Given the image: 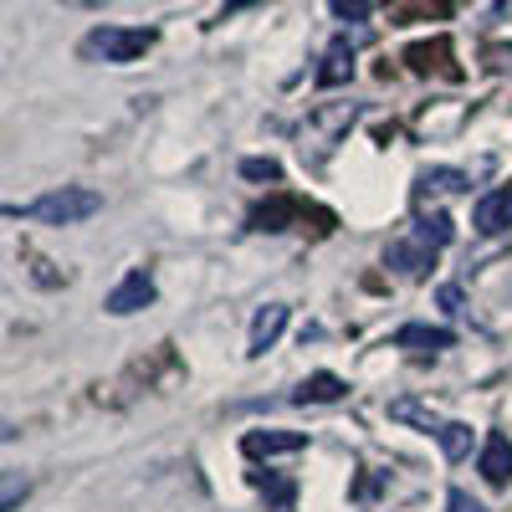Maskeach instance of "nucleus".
I'll return each instance as SVG.
<instances>
[{
	"label": "nucleus",
	"mask_w": 512,
	"mask_h": 512,
	"mask_svg": "<svg viewBox=\"0 0 512 512\" xmlns=\"http://www.w3.org/2000/svg\"><path fill=\"white\" fill-rule=\"evenodd\" d=\"M103 210V195L88 185H62L52 195H41L31 205H6L11 221H36V226H82Z\"/></svg>",
	"instance_id": "obj_1"
},
{
	"label": "nucleus",
	"mask_w": 512,
	"mask_h": 512,
	"mask_svg": "<svg viewBox=\"0 0 512 512\" xmlns=\"http://www.w3.org/2000/svg\"><path fill=\"white\" fill-rule=\"evenodd\" d=\"M354 118H359L354 103H318V108H308L303 128H297V154H303L308 164H323L338 144H344Z\"/></svg>",
	"instance_id": "obj_2"
},
{
	"label": "nucleus",
	"mask_w": 512,
	"mask_h": 512,
	"mask_svg": "<svg viewBox=\"0 0 512 512\" xmlns=\"http://www.w3.org/2000/svg\"><path fill=\"white\" fill-rule=\"evenodd\" d=\"M159 41L154 26H93L88 36H82V62H108V67H128L139 62L149 47Z\"/></svg>",
	"instance_id": "obj_3"
},
{
	"label": "nucleus",
	"mask_w": 512,
	"mask_h": 512,
	"mask_svg": "<svg viewBox=\"0 0 512 512\" xmlns=\"http://www.w3.org/2000/svg\"><path fill=\"white\" fill-rule=\"evenodd\" d=\"M154 303V277L139 267V272H128L108 297H103V308L113 313V318H128V313H139V308H149Z\"/></svg>",
	"instance_id": "obj_4"
},
{
	"label": "nucleus",
	"mask_w": 512,
	"mask_h": 512,
	"mask_svg": "<svg viewBox=\"0 0 512 512\" xmlns=\"http://www.w3.org/2000/svg\"><path fill=\"white\" fill-rule=\"evenodd\" d=\"M472 226H477L482 236L512 231V185H497V190H487V195L472 205Z\"/></svg>",
	"instance_id": "obj_5"
},
{
	"label": "nucleus",
	"mask_w": 512,
	"mask_h": 512,
	"mask_svg": "<svg viewBox=\"0 0 512 512\" xmlns=\"http://www.w3.org/2000/svg\"><path fill=\"white\" fill-rule=\"evenodd\" d=\"M451 344H456V333H451V328H431V323H405V328L395 333V349H410V354H420V359L446 354Z\"/></svg>",
	"instance_id": "obj_6"
},
{
	"label": "nucleus",
	"mask_w": 512,
	"mask_h": 512,
	"mask_svg": "<svg viewBox=\"0 0 512 512\" xmlns=\"http://www.w3.org/2000/svg\"><path fill=\"white\" fill-rule=\"evenodd\" d=\"M308 436L303 431H246L241 436V451L251 461H262V456H292V451H303Z\"/></svg>",
	"instance_id": "obj_7"
},
{
	"label": "nucleus",
	"mask_w": 512,
	"mask_h": 512,
	"mask_svg": "<svg viewBox=\"0 0 512 512\" xmlns=\"http://www.w3.org/2000/svg\"><path fill=\"white\" fill-rule=\"evenodd\" d=\"M282 328H287V308L282 303H267L262 313L251 318V338H246V359H262L277 338H282Z\"/></svg>",
	"instance_id": "obj_8"
},
{
	"label": "nucleus",
	"mask_w": 512,
	"mask_h": 512,
	"mask_svg": "<svg viewBox=\"0 0 512 512\" xmlns=\"http://www.w3.org/2000/svg\"><path fill=\"white\" fill-rule=\"evenodd\" d=\"M436 262V246L431 241H390V251H384V267H395V272H405V277H420L425 267Z\"/></svg>",
	"instance_id": "obj_9"
},
{
	"label": "nucleus",
	"mask_w": 512,
	"mask_h": 512,
	"mask_svg": "<svg viewBox=\"0 0 512 512\" xmlns=\"http://www.w3.org/2000/svg\"><path fill=\"white\" fill-rule=\"evenodd\" d=\"M344 395H349V384L323 369V374H308L303 384H297V390H292V405H333V400H344Z\"/></svg>",
	"instance_id": "obj_10"
},
{
	"label": "nucleus",
	"mask_w": 512,
	"mask_h": 512,
	"mask_svg": "<svg viewBox=\"0 0 512 512\" xmlns=\"http://www.w3.org/2000/svg\"><path fill=\"white\" fill-rule=\"evenodd\" d=\"M349 77H354V47H349V36H333L323 52V67H318V88H338Z\"/></svg>",
	"instance_id": "obj_11"
},
{
	"label": "nucleus",
	"mask_w": 512,
	"mask_h": 512,
	"mask_svg": "<svg viewBox=\"0 0 512 512\" xmlns=\"http://www.w3.org/2000/svg\"><path fill=\"white\" fill-rule=\"evenodd\" d=\"M477 466H482V477H487L492 487H507V482H512V441H507V436H487Z\"/></svg>",
	"instance_id": "obj_12"
},
{
	"label": "nucleus",
	"mask_w": 512,
	"mask_h": 512,
	"mask_svg": "<svg viewBox=\"0 0 512 512\" xmlns=\"http://www.w3.org/2000/svg\"><path fill=\"white\" fill-rule=\"evenodd\" d=\"M466 185H472V180H466L461 169H425V175L415 180V205L441 200V195H461Z\"/></svg>",
	"instance_id": "obj_13"
},
{
	"label": "nucleus",
	"mask_w": 512,
	"mask_h": 512,
	"mask_svg": "<svg viewBox=\"0 0 512 512\" xmlns=\"http://www.w3.org/2000/svg\"><path fill=\"white\" fill-rule=\"evenodd\" d=\"M390 420L420 425L425 436H441V425H446V420H441V415H436L431 405H420V400H410V395H405V400H390Z\"/></svg>",
	"instance_id": "obj_14"
},
{
	"label": "nucleus",
	"mask_w": 512,
	"mask_h": 512,
	"mask_svg": "<svg viewBox=\"0 0 512 512\" xmlns=\"http://www.w3.org/2000/svg\"><path fill=\"white\" fill-rule=\"evenodd\" d=\"M292 210H297V200H287V195H277V200H267V205H256V210H251V231H287Z\"/></svg>",
	"instance_id": "obj_15"
},
{
	"label": "nucleus",
	"mask_w": 512,
	"mask_h": 512,
	"mask_svg": "<svg viewBox=\"0 0 512 512\" xmlns=\"http://www.w3.org/2000/svg\"><path fill=\"white\" fill-rule=\"evenodd\" d=\"M251 482L272 497V512H292V497H297L292 477H282V472H251Z\"/></svg>",
	"instance_id": "obj_16"
},
{
	"label": "nucleus",
	"mask_w": 512,
	"mask_h": 512,
	"mask_svg": "<svg viewBox=\"0 0 512 512\" xmlns=\"http://www.w3.org/2000/svg\"><path fill=\"white\" fill-rule=\"evenodd\" d=\"M436 441H441L446 461H466V456H472V425H461V420H446Z\"/></svg>",
	"instance_id": "obj_17"
},
{
	"label": "nucleus",
	"mask_w": 512,
	"mask_h": 512,
	"mask_svg": "<svg viewBox=\"0 0 512 512\" xmlns=\"http://www.w3.org/2000/svg\"><path fill=\"white\" fill-rule=\"evenodd\" d=\"M415 236H420V241H431V246L441 251V246H451V236H456V231H451V216L431 210V216H420V221H415Z\"/></svg>",
	"instance_id": "obj_18"
},
{
	"label": "nucleus",
	"mask_w": 512,
	"mask_h": 512,
	"mask_svg": "<svg viewBox=\"0 0 512 512\" xmlns=\"http://www.w3.org/2000/svg\"><path fill=\"white\" fill-rule=\"evenodd\" d=\"M241 175H246V180H272V185H277V180H282V164H277V159H246Z\"/></svg>",
	"instance_id": "obj_19"
},
{
	"label": "nucleus",
	"mask_w": 512,
	"mask_h": 512,
	"mask_svg": "<svg viewBox=\"0 0 512 512\" xmlns=\"http://www.w3.org/2000/svg\"><path fill=\"white\" fill-rule=\"evenodd\" d=\"M369 6H374V0H328V11H333L338 21H364Z\"/></svg>",
	"instance_id": "obj_20"
},
{
	"label": "nucleus",
	"mask_w": 512,
	"mask_h": 512,
	"mask_svg": "<svg viewBox=\"0 0 512 512\" xmlns=\"http://www.w3.org/2000/svg\"><path fill=\"white\" fill-rule=\"evenodd\" d=\"M21 497H26V477L21 472H6V497H0V512H16Z\"/></svg>",
	"instance_id": "obj_21"
},
{
	"label": "nucleus",
	"mask_w": 512,
	"mask_h": 512,
	"mask_svg": "<svg viewBox=\"0 0 512 512\" xmlns=\"http://www.w3.org/2000/svg\"><path fill=\"white\" fill-rule=\"evenodd\" d=\"M446 507H451V512H487V507H482V502H477L472 492H461V487H451V497H446Z\"/></svg>",
	"instance_id": "obj_22"
},
{
	"label": "nucleus",
	"mask_w": 512,
	"mask_h": 512,
	"mask_svg": "<svg viewBox=\"0 0 512 512\" xmlns=\"http://www.w3.org/2000/svg\"><path fill=\"white\" fill-rule=\"evenodd\" d=\"M441 308H446V313H461V308H466V297H461V287H456V282H446V287H441Z\"/></svg>",
	"instance_id": "obj_23"
},
{
	"label": "nucleus",
	"mask_w": 512,
	"mask_h": 512,
	"mask_svg": "<svg viewBox=\"0 0 512 512\" xmlns=\"http://www.w3.org/2000/svg\"><path fill=\"white\" fill-rule=\"evenodd\" d=\"M246 6H256V0H226V11H221V21H226V16H236V11H246Z\"/></svg>",
	"instance_id": "obj_24"
}]
</instances>
